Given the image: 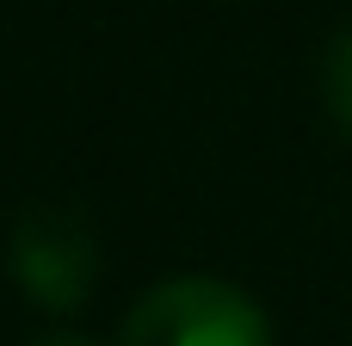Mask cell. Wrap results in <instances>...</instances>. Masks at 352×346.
I'll return each instance as SVG.
<instances>
[{"label":"cell","instance_id":"cell-4","mask_svg":"<svg viewBox=\"0 0 352 346\" xmlns=\"http://www.w3.org/2000/svg\"><path fill=\"white\" fill-rule=\"evenodd\" d=\"M37 346H93L87 334H50V340H37Z\"/></svg>","mask_w":352,"mask_h":346},{"label":"cell","instance_id":"cell-1","mask_svg":"<svg viewBox=\"0 0 352 346\" xmlns=\"http://www.w3.org/2000/svg\"><path fill=\"white\" fill-rule=\"evenodd\" d=\"M118 346H272V322L241 285L186 272L130 303Z\"/></svg>","mask_w":352,"mask_h":346},{"label":"cell","instance_id":"cell-2","mask_svg":"<svg viewBox=\"0 0 352 346\" xmlns=\"http://www.w3.org/2000/svg\"><path fill=\"white\" fill-rule=\"evenodd\" d=\"M6 266H12V285L37 303V310H80L99 285V241H93V223L68 204H31L19 223H12V241H6Z\"/></svg>","mask_w":352,"mask_h":346},{"label":"cell","instance_id":"cell-3","mask_svg":"<svg viewBox=\"0 0 352 346\" xmlns=\"http://www.w3.org/2000/svg\"><path fill=\"white\" fill-rule=\"evenodd\" d=\"M322 105H328L334 130L352 136V25H340L322 50Z\"/></svg>","mask_w":352,"mask_h":346}]
</instances>
